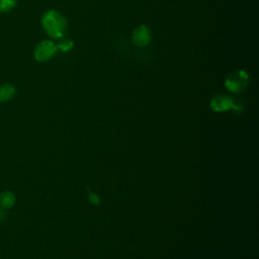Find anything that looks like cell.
I'll return each instance as SVG.
<instances>
[{"label": "cell", "mask_w": 259, "mask_h": 259, "mask_svg": "<svg viewBox=\"0 0 259 259\" xmlns=\"http://www.w3.org/2000/svg\"><path fill=\"white\" fill-rule=\"evenodd\" d=\"M41 25L51 37L60 38L67 28V20L59 11L49 10L41 17Z\"/></svg>", "instance_id": "1"}, {"label": "cell", "mask_w": 259, "mask_h": 259, "mask_svg": "<svg viewBox=\"0 0 259 259\" xmlns=\"http://www.w3.org/2000/svg\"><path fill=\"white\" fill-rule=\"evenodd\" d=\"M56 52L57 46L52 40H42L35 46L33 56L38 62H47L56 54Z\"/></svg>", "instance_id": "2"}, {"label": "cell", "mask_w": 259, "mask_h": 259, "mask_svg": "<svg viewBox=\"0 0 259 259\" xmlns=\"http://www.w3.org/2000/svg\"><path fill=\"white\" fill-rule=\"evenodd\" d=\"M248 83V75L245 71H237L230 74L226 80V87L232 92H240Z\"/></svg>", "instance_id": "3"}, {"label": "cell", "mask_w": 259, "mask_h": 259, "mask_svg": "<svg viewBox=\"0 0 259 259\" xmlns=\"http://www.w3.org/2000/svg\"><path fill=\"white\" fill-rule=\"evenodd\" d=\"M132 38H133V41L136 46L146 47L151 41L152 33H151V30L148 26L142 24L134 30Z\"/></svg>", "instance_id": "4"}, {"label": "cell", "mask_w": 259, "mask_h": 259, "mask_svg": "<svg viewBox=\"0 0 259 259\" xmlns=\"http://www.w3.org/2000/svg\"><path fill=\"white\" fill-rule=\"evenodd\" d=\"M210 106L212 107L213 110L225 111V110H228V109L234 107V102L230 96H227L224 94H219L211 99Z\"/></svg>", "instance_id": "5"}, {"label": "cell", "mask_w": 259, "mask_h": 259, "mask_svg": "<svg viewBox=\"0 0 259 259\" xmlns=\"http://www.w3.org/2000/svg\"><path fill=\"white\" fill-rule=\"evenodd\" d=\"M15 95V87L12 84L6 83L0 86V101L7 102Z\"/></svg>", "instance_id": "6"}, {"label": "cell", "mask_w": 259, "mask_h": 259, "mask_svg": "<svg viewBox=\"0 0 259 259\" xmlns=\"http://www.w3.org/2000/svg\"><path fill=\"white\" fill-rule=\"evenodd\" d=\"M15 195L11 191H3L0 193V206L4 209L12 207L15 203Z\"/></svg>", "instance_id": "7"}, {"label": "cell", "mask_w": 259, "mask_h": 259, "mask_svg": "<svg viewBox=\"0 0 259 259\" xmlns=\"http://www.w3.org/2000/svg\"><path fill=\"white\" fill-rule=\"evenodd\" d=\"M17 0H0V12H9L15 8Z\"/></svg>", "instance_id": "8"}, {"label": "cell", "mask_w": 259, "mask_h": 259, "mask_svg": "<svg viewBox=\"0 0 259 259\" xmlns=\"http://www.w3.org/2000/svg\"><path fill=\"white\" fill-rule=\"evenodd\" d=\"M56 46H57V50H61L63 52H66V51H69L73 48V42L70 39H63Z\"/></svg>", "instance_id": "9"}, {"label": "cell", "mask_w": 259, "mask_h": 259, "mask_svg": "<svg viewBox=\"0 0 259 259\" xmlns=\"http://www.w3.org/2000/svg\"><path fill=\"white\" fill-rule=\"evenodd\" d=\"M7 218H8V215H7L6 210L0 206V224L5 223L7 221Z\"/></svg>", "instance_id": "10"}]
</instances>
